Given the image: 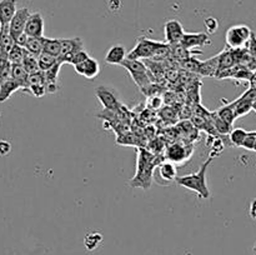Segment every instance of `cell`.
Listing matches in <instances>:
<instances>
[{
	"label": "cell",
	"mask_w": 256,
	"mask_h": 255,
	"mask_svg": "<svg viewBox=\"0 0 256 255\" xmlns=\"http://www.w3.org/2000/svg\"><path fill=\"white\" fill-rule=\"evenodd\" d=\"M136 154V172L129 184L132 188H142V189L148 190L152 186L154 170L162 160H159V158L154 152L145 150L144 148H138Z\"/></svg>",
	"instance_id": "cell-1"
},
{
	"label": "cell",
	"mask_w": 256,
	"mask_h": 255,
	"mask_svg": "<svg viewBox=\"0 0 256 255\" xmlns=\"http://www.w3.org/2000/svg\"><path fill=\"white\" fill-rule=\"evenodd\" d=\"M172 52V46L168 42H155L149 38L140 36L138 39L134 49L128 54L126 59L140 60V59H162L168 56Z\"/></svg>",
	"instance_id": "cell-2"
},
{
	"label": "cell",
	"mask_w": 256,
	"mask_h": 255,
	"mask_svg": "<svg viewBox=\"0 0 256 255\" xmlns=\"http://www.w3.org/2000/svg\"><path fill=\"white\" fill-rule=\"evenodd\" d=\"M212 160H214V158L209 156V159H208L206 162H202V165L199 168V170H198L196 172H192V174L176 178L175 182H176L179 185H182V188H185V189L195 192L200 198H202V199H209L210 190L206 182V172H208V168L210 166Z\"/></svg>",
	"instance_id": "cell-3"
},
{
	"label": "cell",
	"mask_w": 256,
	"mask_h": 255,
	"mask_svg": "<svg viewBox=\"0 0 256 255\" xmlns=\"http://www.w3.org/2000/svg\"><path fill=\"white\" fill-rule=\"evenodd\" d=\"M122 68L128 70L132 79L134 80L135 84L140 88V89H145L152 84V74H150L149 69L146 65L140 60H132L125 59L124 62L122 64Z\"/></svg>",
	"instance_id": "cell-4"
},
{
	"label": "cell",
	"mask_w": 256,
	"mask_h": 255,
	"mask_svg": "<svg viewBox=\"0 0 256 255\" xmlns=\"http://www.w3.org/2000/svg\"><path fill=\"white\" fill-rule=\"evenodd\" d=\"M252 34V30L248 25L239 24L230 26L225 34L228 48L232 49H240V48H246L248 42Z\"/></svg>",
	"instance_id": "cell-5"
},
{
	"label": "cell",
	"mask_w": 256,
	"mask_h": 255,
	"mask_svg": "<svg viewBox=\"0 0 256 255\" xmlns=\"http://www.w3.org/2000/svg\"><path fill=\"white\" fill-rule=\"evenodd\" d=\"M84 49V42L82 38H69V39H62V52H60L58 62L60 64H70L72 59L76 52Z\"/></svg>",
	"instance_id": "cell-6"
},
{
	"label": "cell",
	"mask_w": 256,
	"mask_h": 255,
	"mask_svg": "<svg viewBox=\"0 0 256 255\" xmlns=\"http://www.w3.org/2000/svg\"><path fill=\"white\" fill-rule=\"evenodd\" d=\"M192 154V145L182 144V142H172L166 148L165 152V160H169L172 162H179L182 164L190 159Z\"/></svg>",
	"instance_id": "cell-7"
},
{
	"label": "cell",
	"mask_w": 256,
	"mask_h": 255,
	"mask_svg": "<svg viewBox=\"0 0 256 255\" xmlns=\"http://www.w3.org/2000/svg\"><path fill=\"white\" fill-rule=\"evenodd\" d=\"M95 94H96V98L106 110L118 112V110H120L122 108L119 102L118 92L114 89H112V88L104 86V85L98 86L96 90H95Z\"/></svg>",
	"instance_id": "cell-8"
},
{
	"label": "cell",
	"mask_w": 256,
	"mask_h": 255,
	"mask_svg": "<svg viewBox=\"0 0 256 255\" xmlns=\"http://www.w3.org/2000/svg\"><path fill=\"white\" fill-rule=\"evenodd\" d=\"M185 30L182 28V24L179 20H169V22H165L164 25V35L165 40H166L168 44L170 46H174L182 42V38H184Z\"/></svg>",
	"instance_id": "cell-9"
},
{
	"label": "cell",
	"mask_w": 256,
	"mask_h": 255,
	"mask_svg": "<svg viewBox=\"0 0 256 255\" xmlns=\"http://www.w3.org/2000/svg\"><path fill=\"white\" fill-rule=\"evenodd\" d=\"M30 14H32V12H29L28 8H20V9H18L16 12L14 14L12 22H9V30L10 32H12L14 40H16L22 34H24L25 25H26V22L28 19H29Z\"/></svg>",
	"instance_id": "cell-10"
},
{
	"label": "cell",
	"mask_w": 256,
	"mask_h": 255,
	"mask_svg": "<svg viewBox=\"0 0 256 255\" xmlns=\"http://www.w3.org/2000/svg\"><path fill=\"white\" fill-rule=\"evenodd\" d=\"M25 92L34 95L35 98H42L45 94H48L46 85H45L44 72L39 70V72L29 74V78H28V88Z\"/></svg>",
	"instance_id": "cell-11"
},
{
	"label": "cell",
	"mask_w": 256,
	"mask_h": 255,
	"mask_svg": "<svg viewBox=\"0 0 256 255\" xmlns=\"http://www.w3.org/2000/svg\"><path fill=\"white\" fill-rule=\"evenodd\" d=\"M25 34L29 38L44 36V18L39 12H32L25 25Z\"/></svg>",
	"instance_id": "cell-12"
},
{
	"label": "cell",
	"mask_w": 256,
	"mask_h": 255,
	"mask_svg": "<svg viewBox=\"0 0 256 255\" xmlns=\"http://www.w3.org/2000/svg\"><path fill=\"white\" fill-rule=\"evenodd\" d=\"M212 44L209 34L206 32H185L180 45H182L186 49L192 50L195 48H202Z\"/></svg>",
	"instance_id": "cell-13"
},
{
	"label": "cell",
	"mask_w": 256,
	"mask_h": 255,
	"mask_svg": "<svg viewBox=\"0 0 256 255\" xmlns=\"http://www.w3.org/2000/svg\"><path fill=\"white\" fill-rule=\"evenodd\" d=\"M74 68L75 72H76L78 74L82 75V76L86 78V79L89 80H94L100 72V65L94 58H89V59H86L85 62L75 65Z\"/></svg>",
	"instance_id": "cell-14"
},
{
	"label": "cell",
	"mask_w": 256,
	"mask_h": 255,
	"mask_svg": "<svg viewBox=\"0 0 256 255\" xmlns=\"http://www.w3.org/2000/svg\"><path fill=\"white\" fill-rule=\"evenodd\" d=\"M16 10V0H0V26L9 25Z\"/></svg>",
	"instance_id": "cell-15"
},
{
	"label": "cell",
	"mask_w": 256,
	"mask_h": 255,
	"mask_svg": "<svg viewBox=\"0 0 256 255\" xmlns=\"http://www.w3.org/2000/svg\"><path fill=\"white\" fill-rule=\"evenodd\" d=\"M62 64L58 62L52 69L44 72L45 74V85H46L48 94H54L59 90V72Z\"/></svg>",
	"instance_id": "cell-16"
},
{
	"label": "cell",
	"mask_w": 256,
	"mask_h": 255,
	"mask_svg": "<svg viewBox=\"0 0 256 255\" xmlns=\"http://www.w3.org/2000/svg\"><path fill=\"white\" fill-rule=\"evenodd\" d=\"M128 58L126 49L124 45H112L109 49V52L105 55V62L110 65H122L124 60Z\"/></svg>",
	"instance_id": "cell-17"
},
{
	"label": "cell",
	"mask_w": 256,
	"mask_h": 255,
	"mask_svg": "<svg viewBox=\"0 0 256 255\" xmlns=\"http://www.w3.org/2000/svg\"><path fill=\"white\" fill-rule=\"evenodd\" d=\"M158 174H159L160 179L164 180L166 184L175 182L178 178V169L175 166L174 162H169V160H162L159 165H158Z\"/></svg>",
	"instance_id": "cell-18"
},
{
	"label": "cell",
	"mask_w": 256,
	"mask_h": 255,
	"mask_svg": "<svg viewBox=\"0 0 256 255\" xmlns=\"http://www.w3.org/2000/svg\"><path fill=\"white\" fill-rule=\"evenodd\" d=\"M218 69H219V54L210 58L209 60L200 62L199 75H202V76L215 78L216 76Z\"/></svg>",
	"instance_id": "cell-19"
},
{
	"label": "cell",
	"mask_w": 256,
	"mask_h": 255,
	"mask_svg": "<svg viewBox=\"0 0 256 255\" xmlns=\"http://www.w3.org/2000/svg\"><path fill=\"white\" fill-rule=\"evenodd\" d=\"M18 90H22V84L19 82H16L15 79L10 78L9 80H6L5 82H2L0 85V102H4L14 94Z\"/></svg>",
	"instance_id": "cell-20"
},
{
	"label": "cell",
	"mask_w": 256,
	"mask_h": 255,
	"mask_svg": "<svg viewBox=\"0 0 256 255\" xmlns=\"http://www.w3.org/2000/svg\"><path fill=\"white\" fill-rule=\"evenodd\" d=\"M15 45V40L9 30V25L0 26V52L9 54L12 48Z\"/></svg>",
	"instance_id": "cell-21"
},
{
	"label": "cell",
	"mask_w": 256,
	"mask_h": 255,
	"mask_svg": "<svg viewBox=\"0 0 256 255\" xmlns=\"http://www.w3.org/2000/svg\"><path fill=\"white\" fill-rule=\"evenodd\" d=\"M252 104H254V102L245 99L242 95H240L238 99H235L234 102H232V108H234V112H235V115H236V118H242V116H245L246 114H249V112L252 110Z\"/></svg>",
	"instance_id": "cell-22"
},
{
	"label": "cell",
	"mask_w": 256,
	"mask_h": 255,
	"mask_svg": "<svg viewBox=\"0 0 256 255\" xmlns=\"http://www.w3.org/2000/svg\"><path fill=\"white\" fill-rule=\"evenodd\" d=\"M12 78L19 82L22 86V92H25L28 88V78H29V72L25 70L22 64H12Z\"/></svg>",
	"instance_id": "cell-23"
},
{
	"label": "cell",
	"mask_w": 256,
	"mask_h": 255,
	"mask_svg": "<svg viewBox=\"0 0 256 255\" xmlns=\"http://www.w3.org/2000/svg\"><path fill=\"white\" fill-rule=\"evenodd\" d=\"M12 62L8 58V54L0 52V85L12 78Z\"/></svg>",
	"instance_id": "cell-24"
},
{
	"label": "cell",
	"mask_w": 256,
	"mask_h": 255,
	"mask_svg": "<svg viewBox=\"0 0 256 255\" xmlns=\"http://www.w3.org/2000/svg\"><path fill=\"white\" fill-rule=\"evenodd\" d=\"M212 122L219 135H228L232 132V125L229 124V122H226L225 120H222V118L216 114V112H212Z\"/></svg>",
	"instance_id": "cell-25"
},
{
	"label": "cell",
	"mask_w": 256,
	"mask_h": 255,
	"mask_svg": "<svg viewBox=\"0 0 256 255\" xmlns=\"http://www.w3.org/2000/svg\"><path fill=\"white\" fill-rule=\"evenodd\" d=\"M206 144L210 148V156L212 158L220 155L222 152V150L225 149V142L218 135H209Z\"/></svg>",
	"instance_id": "cell-26"
},
{
	"label": "cell",
	"mask_w": 256,
	"mask_h": 255,
	"mask_svg": "<svg viewBox=\"0 0 256 255\" xmlns=\"http://www.w3.org/2000/svg\"><path fill=\"white\" fill-rule=\"evenodd\" d=\"M44 38H28V42L25 44V50L32 54L39 56L44 52Z\"/></svg>",
	"instance_id": "cell-27"
},
{
	"label": "cell",
	"mask_w": 256,
	"mask_h": 255,
	"mask_svg": "<svg viewBox=\"0 0 256 255\" xmlns=\"http://www.w3.org/2000/svg\"><path fill=\"white\" fill-rule=\"evenodd\" d=\"M22 66L25 68L29 74H32V72H39L40 68H39V59H38L36 55L32 54V52H25V56L24 60H22Z\"/></svg>",
	"instance_id": "cell-28"
},
{
	"label": "cell",
	"mask_w": 256,
	"mask_h": 255,
	"mask_svg": "<svg viewBox=\"0 0 256 255\" xmlns=\"http://www.w3.org/2000/svg\"><path fill=\"white\" fill-rule=\"evenodd\" d=\"M44 52L59 58L62 52V39H49L44 38Z\"/></svg>",
	"instance_id": "cell-29"
},
{
	"label": "cell",
	"mask_w": 256,
	"mask_h": 255,
	"mask_svg": "<svg viewBox=\"0 0 256 255\" xmlns=\"http://www.w3.org/2000/svg\"><path fill=\"white\" fill-rule=\"evenodd\" d=\"M38 59H39V68L42 72H46V70L52 69V66H55V65L58 64V58L54 56V55L52 54H48V52H42V54L38 56Z\"/></svg>",
	"instance_id": "cell-30"
},
{
	"label": "cell",
	"mask_w": 256,
	"mask_h": 255,
	"mask_svg": "<svg viewBox=\"0 0 256 255\" xmlns=\"http://www.w3.org/2000/svg\"><path fill=\"white\" fill-rule=\"evenodd\" d=\"M216 114L219 115L222 120H225V122H229V124H232V125H234V122L238 119L236 115H235L234 108H232V102H229V104L219 108V109L216 110Z\"/></svg>",
	"instance_id": "cell-31"
},
{
	"label": "cell",
	"mask_w": 256,
	"mask_h": 255,
	"mask_svg": "<svg viewBox=\"0 0 256 255\" xmlns=\"http://www.w3.org/2000/svg\"><path fill=\"white\" fill-rule=\"evenodd\" d=\"M248 132L245 129H242V128H236V129H232V132L229 134V142L230 144L234 145L236 148H242V144H244V140L246 138Z\"/></svg>",
	"instance_id": "cell-32"
},
{
	"label": "cell",
	"mask_w": 256,
	"mask_h": 255,
	"mask_svg": "<svg viewBox=\"0 0 256 255\" xmlns=\"http://www.w3.org/2000/svg\"><path fill=\"white\" fill-rule=\"evenodd\" d=\"M25 52H26L25 48L15 44L14 46L12 48V50L9 52V54H8V58H9V60L12 62V64H22V60H24Z\"/></svg>",
	"instance_id": "cell-33"
},
{
	"label": "cell",
	"mask_w": 256,
	"mask_h": 255,
	"mask_svg": "<svg viewBox=\"0 0 256 255\" xmlns=\"http://www.w3.org/2000/svg\"><path fill=\"white\" fill-rule=\"evenodd\" d=\"M102 242V235L100 232H90L85 236L84 239V245L89 252H92V250L96 249L99 246L100 242Z\"/></svg>",
	"instance_id": "cell-34"
},
{
	"label": "cell",
	"mask_w": 256,
	"mask_h": 255,
	"mask_svg": "<svg viewBox=\"0 0 256 255\" xmlns=\"http://www.w3.org/2000/svg\"><path fill=\"white\" fill-rule=\"evenodd\" d=\"M162 102H164V99L159 95H155V96H149L148 98V106L152 110H159L162 109Z\"/></svg>",
	"instance_id": "cell-35"
},
{
	"label": "cell",
	"mask_w": 256,
	"mask_h": 255,
	"mask_svg": "<svg viewBox=\"0 0 256 255\" xmlns=\"http://www.w3.org/2000/svg\"><path fill=\"white\" fill-rule=\"evenodd\" d=\"M255 140H256V130L254 132H248L246 138L244 140V144H242V148L246 150H254V144H255Z\"/></svg>",
	"instance_id": "cell-36"
},
{
	"label": "cell",
	"mask_w": 256,
	"mask_h": 255,
	"mask_svg": "<svg viewBox=\"0 0 256 255\" xmlns=\"http://www.w3.org/2000/svg\"><path fill=\"white\" fill-rule=\"evenodd\" d=\"M204 25H205V28H206V30L209 34H214V32L218 30L219 22H218V20L215 19L214 16H209L204 20Z\"/></svg>",
	"instance_id": "cell-37"
},
{
	"label": "cell",
	"mask_w": 256,
	"mask_h": 255,
	"mask_svg": "<svg viewBox=\"0 0 256 255\" xmlns=\"http://www.w3.org/2000/svg\"><path fill=\"white\" fill-rule=\"evenodd\" d=\"M89 55H88V52H85L84 49L82 50H80L79 52H76V54L74 55V58H72V62H70V64L72 65H78V64H80V62H85V60L86 59H89Z\"/></svg>",
	"instance_id": "cell-38"
},
{
	"label": "cell",
	"mask_w": 256,
	"mask_h": 255,
	"mask_svg": "<svg viewBox=\"0 0 256 255\" xmlns=\"http://www.w3.org/2000/svg\"><path fill=\"white\" fill-rule=\"evenodd\" d=\"M160 114H162V116L164 118V119H174V118H178V112L174 109L172 106H165L164 109L160 112Z\"/></svg>",
	"instance_id": "cell-39"
},
{
	"label": "cell",
	"mask_w": 256,
	"mask_h": 255,
	"mask_svg": "<svg viewBox=\"0 0 256 255\" xmlns=\"http://www.w3.org/2000/svg\"><path fill=\"white\" fill-rule=\"evenodd\" d=\"M246 49L248 52H250V55H252V56L256 59V34L254 32H252V36H250V40L248 42Z\"/></svg>",
	"instance_id": "cell-40"
},
{
	"label": "cell",
	"mask_w": 256,
	"mask_h": 255,
	"mask_svg": "<svg viewBox=\"0 0 256 255\" xmlns=\"http://www.w3.org/2000/svg\"><path fill=\"white\" fill-rule=\"evenodd\" d=\"M10 150H12L10 142H6V140H0V155L5 156V155L9 154Z\"/></svg>",
	"instance_id": "cell-41"
},
{
	"label": "cell",
	"mask_w": 256,
	"mask_h": 255,
	"mask_svg": "<svg viewBox=\"0 0 256 255\" xmlns=\"http://www.w3.org/2000/svg\"><path fill=\"white\" fill-rule=\"evenodd\" d=\"M242 95L245 98V99L250 100L252 102H256V89H254V88H249V89L245 90Z\"/></svg>",
	"instance_id": "cell-42"
},
{
	"label": "cell",
	"mask_w": 256,
	"mask_h": 255,
	"mask_svg": "<svg viewBox=\"0 0 256 255\" xmlns=\"http://www.w3.org/2000/svg\"><path fill=\"white\" fill-rule=\"evenodd\" d=\"M249 214L252 219L256 220V199L252 200V204H250V209H249Z\"/></svg>",
	"instance_id": "cell-43"
},
{
	"label": "cell",
	"mask_w": 256,
	"mask_h": 255,
	"mask_svg": "<svg viewBox=\"0 0 256 255\" xmlns=\"http://www.w3.org/2000/svg\"><path fill=\"white\" fill-rule=\"evenodd\" d=\"M249 85H250V88H254V89H256V70L252 72V78H250Z\"/></svg>",
	"instance_id": "cell-44"
},
{
	"label": "cell",
	"mask_w": 256,
	"mask_h": 255,
	"mask_svg": "<svg viewBox=\"0 0 256 255\" xmlns=\"http://www.w3.org/2000/svg\"><path fill=\"white\" fill-rule=\"evenodd\" d=\"M252 110H254V112H256V102H254V104H252Z\"/></svg>",
	"instance_id": "cell-45"
},
{
	"label": "cell",
	"mask_w": 256,
	"mask_h": 255,
	"mask_svg": "<svg viewBox=\"0 0 256 255\" xmlns=\"http://www.w3.org/2000/svg\"><path fill=\"white\" fill-rule=\"evenodd\" d=\"M252 152H256V140H255V144H254V150H252Z\"/></svg>",
	"instance_id": "cell-46"
},
{
	"label": "cell",
	"mask_w": 256,
	"mask_h": 255,
	"mask_svg": "<svg viewBox=\"0 0 256 255\" xmlns=\"http://www.w3.org/2000/svg\"><path fill=\"white\" fill-rule=\"evenodd\" d=\"M254 252H256V242H255V245H254Z\"/></svg>",
	"instance_id": "cell-47"
}]
</instances>
